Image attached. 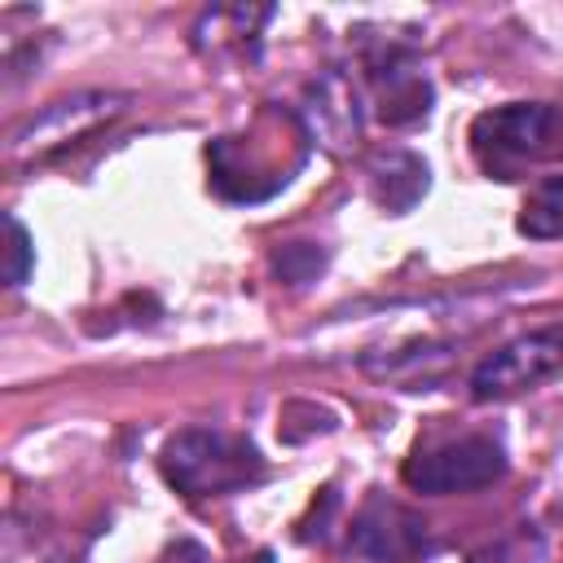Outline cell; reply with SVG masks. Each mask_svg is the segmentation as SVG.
Segmentation results:
<instances>
[{
    "mask_svg": "<svg viewBox=\"0 0 563 563\" xmlns=\"http://www.w3.org/2000/svg\"><path fill=\"white\" fill-rule=\"evenodd\" d=\"M471 154L497 180H515L528 167L563 163V110L550 101H510L484 110L471 123Z\"/></svg>",
    "mask_w": 563,
    "mask_h": 563,
    "instance_id": "obj_1",
    "label": "cell"
},
{
    "mask_svg": "<svg viewBox=\"0 0 563 563\" xmlns=\"http://www.w3.org/2000/svg\"><path fill=\"white\" fill-rule=\"evenodd\" d=\"M158 466L167 475V484L185 497H220V493H238L246 484H255L264 475V457L251 440L242 435H224V431H207V427H185L176 431L163 453Z\"/></svg>",
    "mask_w": 563,
    "mask_h": 563,
    "instance_id": "obj_2",
    "label": "cell"
},
{
    "mask_svg": "<svg viewBox=\"0 0 563 563\" xmlns=\"http://www.w3.org/2000/svg\"><path fill=\"white\" fill-rule=\"evenodd\" d=\"M405 484L427 497H449V493H475L488 488L506 475V449L493 435H462V440H440L431 449H418L405 462Z\"/></svg>",
    "mask_w": 563,
    "mask_h": 563,
    "instance_id": "obj_3",
    "label": "cell"
},
{
    "mask_svg": "<svg viewBox=\"0 0 563 563\" xmlns=\"http://www.w3.org/2000/svg\"><path fill=\"white\" fill-rule=\"evenodd\" d=\"M559 369H563V325H541V330H528V334L501 343L497 352H488L471 369V396L479 405L506 400V396H519V391L545 383Z\"/></svg>",
    "mask_w": 563,
    "mask_h": 563,
    "instance_id": "obj_4",
    "label": "cell"
},
{
    "mask_svg": "<svg viewBox=\"0 0 563 563\" xmlns=\"http://www.w3.org/2000/svg\"><path fill=\"white\" fill-rule=\"evenodd\" d=\"M347 550L369 563H418L431 550V528L418 510L374 493L347 528Z\"/></svg>",
    "mask_w": 563,
    "mask_h": 563,
    "instance_id": "obj_5",
    "label": "cell"
},
{
    "mask_svg": "<svg viewBox=\"0 0 563 563\" xmlns=\"http://www.w3.org/2000/svg\"><path fill=\"white\" fill-rule=\"evenodd\" d=\"M431 185V172L427 163L413 154V150H378L369 158V189H374V202L391 216H405Z\"/></svg>",
    "mask_w": 563,
    "mask_h": 563,
    "instance_id": "obj_6",
    "label": "cell"
},
{
    "mask_svg": "<svg viewBox=\"0 0 563 563\" xmlns=\"http://www.w3.org/2000/svg\"><path fill=\"white\" fill-rule=\"evenodd\" d=\"M374 88H378V119L383 123H413L431 110V84L409 62H374Z\"/></svg>",
    "mask_w": 563,
    "mask_h": 563,
    "instance_id": "obj_7",
    "label": "cell"
},
{
    "mask_svg": "<svg viewBox=\"0 0 563 563\" xmlns=\"http://www.w3.org/2000/svg\"><path fill=\"white\" fill-rule=\"evenodd\" d=\"M515 229L532 242H554L563 238V172L559 176H545L528 189L523 207H519V220Z\"/></svg>",
    "mask_w": 563,
    "mask_h": 563,
    "instance_id": "obj_8",
    "label": "cell"
},
{
    "mask_svg": "<svg viewBox=\"0 0 563 563\" xmlns=\"http://www.w3.org/2000/svg\"><path fill=\"white\" fill-rule=\"evenodd\" d=\"M31 264H35V246H31L26 224L18 216H4V282L22 286L31 277Z\"/></svg>",
    "mask_w": 563,
    "mask_h": 563,
    "instance_id": "obj_9",
    "label": "cell"
},
{
    "mask_svg": "<svg viewBox=\"0 0 563 563\" xmlns=\"http://www.w3.org/2000/svg\"><path fill=\"white\" fill-rule=\"evenodd\" d=\"M321 264H325V255H321L317 246H308V242H286V246L273 255L277 277H282V282H290V286L312 282V277L321 273Z\"/></svg>",
    "mask_w": 563,
    "mask_h": 563,
    "instance_id": "obj_10",
    "label": "cell"
},
{
    "mask_svg": "<svg viewBox=\"0 0 563 563\" xmlns=\"http://www.w3.org/2000/svg\"><path fill=\"white\" fill-rule=\"evenodd\" d=\"M471 563H541V537L523 528L497 545H484L479 554H471Z\"/></svg>",
    "mask_w": 563,
    "mask_h": 563,
    "instance_id": "obj_11",
    "label": "cell"
},
{
    "mask_svg": "<svg viewBox=\"0 0 563 563\" xmlns=\"http://www.w3.org/2000/svg\"><path fill=\"white\" fill-rule=\"evenodd\" d=\"M334 510H339V488L334 484H325L321 493H317V501H312V510H308V519L299 523V541H325V523L334 519Z\"/></svg>",
    "mask_w": 563,
    "mask_h": 563,
    "instance_id": "obj_12",
    "label": "cell"
},
{
    "mask_svg": "<svg viewBox=\"0 0 563 563\" xmlns=\"http://www.w3.org/2000/svg\"><path fill=\"white\" fill-rule=\"evenodd\" d=\"M163 563H207V550H202L198 541H176V545L163 554Z\"/></svg>",
    "mask_w": 563,
    "mask_h": 563,
    "instance_id": "obj_13",
    "label": "cell"
}]
</instances>
